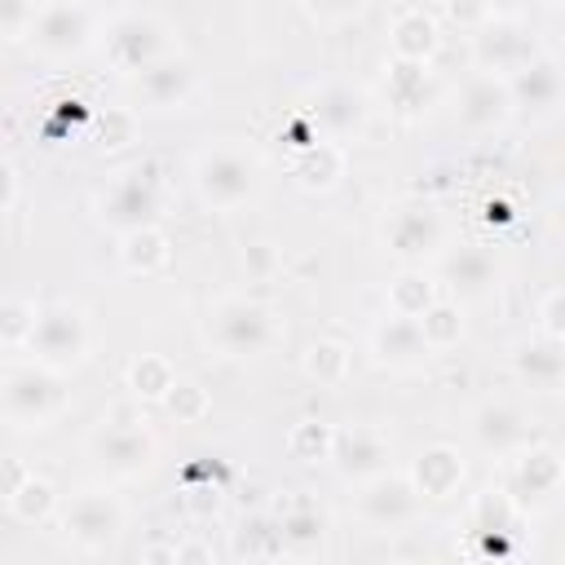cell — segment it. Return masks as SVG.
Wrapping results in <instances>:
<instances>
[{"mask_svg":"<svg viewBox=\"0 0 565 565\" xmlns=\"http://www.w3.org/2000/svg\"><path fill=\"white\" fill-rule=\"evenodd\" d=\"M265 181V163L252 146L243 141H212L190 159V185L194 199L212 212H230L243 207L247 199H256Z\"/></svg>","mask_w":565,"mask_h":565,"instance_id":"1","label":"cell"},{"mask_svg":"<svg viewBox=\"0 0 565 565\" xmlns=\"http://www.w3.org/2000/svg\"><path fill=\"white\" fill-rule=\"evenodd\" d=\"M203 331H207V344L221 353V358H260L278 344L282 335V318L252 300V296H221L207 305V318H203Z\"/></svg>","mask_w":565,"mask_h":565,"instance_id":"2","label":"cell"},{"mask_svg":"<svg viewBox=\"0 0 565 565\" xmlns=\"http://www.w3.org/2000/svg\"><path fill=\"white\" fill-rule=\"evenodd\" d=\"M159 212H163V172L154 159H137L119 168L97 194V221L115 234L159 225Z\"/></svg>","mask_w":565,"mask_h":565,"instance_id":"3","label":"cell"},{"mask_svg":"<svg viewBox=\"0 0 565 565\" xmlns=\"http://www.w3.org/2000/svg\"><path fill=\"white\" fill-rule=\"evenodd\" d=\"M0 402H4V419L13 428H44L49 419H57L71 402L66 375L40 362H13L4 366L0 380Z\"/></svg>","mask_w":565,"mask_h":565,"instance_id":"4","label":"cell"},{"mask_svg":"<svg viewBox=\"0 0 565 565\" xmlns=\"http://www.w3.org/2000/svg\"><path fill=\"white\" fill-rule=\"evenodd\" d=\"M102 31H106L102 9L79 0H49V4H35L26 44L40 57H79L102 40Z\"/></svg>","mask_w":565,"mask_h":565,"instance_id":"5","label":"cell"},{"mask_svg":"<svg viewBox=\"0 0 565 565\" xmlns=\"http://www.w3.org/2000/svg\"><path fill=\"white\" fill-rule=\"evenodd\" d=\"M102 44H106V57L128 71V75H141L150 71L154 62L172 57V31L159 13L150 9H115L106 18V31H102Z\"/></svg>","mask_w":565,"mask_h":565,"instance_id":"6","label":"cell"},{"mask_svg":"<svg viewBox=\"0 0 565 565\" xmlns=\"http://www.w3.org/2000/svg\"><path fill=\"white\" fill-rule=\"evenodd\" d=\"M380 238L402 269H424V260H437L446 247V216L424 199H406L384 212Z\"/></svg>","mask_w":565,"mask_h":565,"instance_id":"7","label":"cell"},{"mask_svg":"<svg viewBox=\"0 0 565 565\" xmlns=\"http://www.w3.org/2000/svg\"><path fill=\"white\" fill-rule=\"evenodd\" d=\"M88 344H93V327H88V313L71 300H53L40 309V322H35V335L26 344L31 362L40 366H53V371H71L88 358Z\"/></svg>","mask_w":565,"mask_h":565,"instance_id":"8","label":"cell"},{"mask_svg":"<svg viewBox=\"0 0 565 565\" xmlns=\"http://www.w3.org/2000/svg\"><path fill=\"white\" fill-rule=\"evenodd\" d=\"M62 534L79 552H106L124 534V503L110 490H97V486L93 490H79L62 508Z\"/></svg>","mask_w":565,"mask_h":565,"instance_id":"9","label":"cell"},{"mask_svg":"<svg viewBox=\"0 0 565 565\" xmlns=\"http://www.w3.org/2000/svg\"><path fill=\"white\" fill-rule=\"evenodd\" d=\"M88 455L97 459L102 472L128 481V477H141V472L154 468L159 441H154V433L146 424H110V419H102L93 428V437H88Z\"/></svg>","mask_w":565,"mask_h":565,"instance_id":"10","label":"cell"},{"mask_svg":"<svg viewBox=\"0 0 565 565\" xmlns=\"http://www.w3.org/2000/svg\"><path fill=\"white\" fill-rule=\"evenodd\" d=\"M472 57H477V71H490V75H516L525 62L539 57V44L525 26H516V13H499L490 9V18L472 31Z\"/></svg>","mask_w":565,"mask_h":565,"instance_id":"11","label":"cell"},{"mask_svg":"<svg viewBox=\"0 0 565 565\" xmlns=\"http://www.w3.org/2000/svg\"><path fill=\"white\" fill-rule=\"evenodd\" d=\"M499 486H503V494H508L516 508L543 503V499H552V494L565 486V463H561V455H556L552 446H534V441H530V446H521L516 455L503 459Z\"/></svg>","mask_w":565,"mask_h":565,"instance_id":"12","label":"cell"},{"mask_svg":"<svg viewBox=\"0 0 565 565\" xmlns=\"http://www.w3.org/2000/svg\"><path fill=\"white\" fill-rule=\"evenodd\" d=\"M424 512V494L415 490L411 472H384L358 486V521L371 530H402Z\"/></svg>","mask_w":565,"mask_h":565,"instance_id":"13","label":"cell"},{"mask_svg":"<svg viewBox=\"0 0 565 565\" xmlns=\"http://www.w3.org/2000/svg\"><path fill=\"white\" fill-rule=\"evenodd\" d=\"M366 115H371L366 93L353 88L349 79H327V84H318V93H313L309 106H305V119H309V124L318 128V137H327V141L358 137V132L366 128Z\"/></svg>","mask_w":565,"mask_h":565,"instance_id":"14","label":"cell"},{"mask_svg":"<svg viewBox=\"0 0 565 565\" xmlns=\"http://www.w3.org/2000/svg\"><path fill=\"white\" fill-rule=\"evenodd\" d=\"M512 115H516V106H512V88H508L503 75L472 71L459 84V97H455L459 128H468V132H499Z\"/></svg>","mask_w":565,"mask_h":565,"instance_id":"15","label":"cell"},{"mask_svg":"<svg viewBox=\"0 0 565 565\" xmlns=\"http://www.w3.org/2000/svg\"><path fill=\"white\" fill-rule=\"evenodd\" d=\"M331 468L344 477V481H375L384 472H393V441L371 428V424H349V428H335V450H331Z\"/></svg>","mask_w":565,"mask_h":565,"instance_id":"16","label":"cell"},{"mask_svg":"<svg viewBox=\"0 0 565 565\" xmlns=\"http://www.w3.org/2000/svg\"><path fill=\"white\" fill-rule=\"evenodd\" d=\"M508 362L516 371V380H525L530 388H543V393H565V344L534 331V335H521L508 344Z\"/></svg>","mask_w":565,"mask_h":565,"instance_id":"17","label":"cell"},{"mask_svg":"<svg viewBox=\"0 0 565 565\" xmlns=\"http://www.w3.org/2000/svg\"><path fill=\"white\" fill-rule=\"evenodd\" d=\"M371 358L388 371H415L433 358L424 331L415 318H397V313H384L375 327H371Z\"/></svg>","mask_w":565,"mask_h":565,"instance_id":"18","label":"cell"},{"mask_svg":"<svg viewBox=\"0 0 565 565\" xmlns=\"http://www.w3.org/2000/svg\"><path fill=\"white\" fill-rule=\"evenodd\" d=\"M472 441L486 450V455H494V459H508V455H516L521 446H530V419H525V411L521 406H512V402H481L477 411H472Z\"/></svg>","mask_w":565,"mask_h":565,"instance_id":"19","label":"cell"},{"mask_svg":"<svg viewBox=\"0 0 565 565\" xmlns=\"http://www.w3.org/2000/svg\"><path fill=\"white\" fill-rule=\"evenodd\" d=\"M512 88V106L525 115H547L561 106L565 97V62L552 53H539L534 62H525L516 75H508Z\"/></svg>","mask_w":565,"mask_h":565,"instance_id":"20","label":"cell"},{"mask_svg":"<svg viewBox=\"0 0 565 565\" xmlns=\"http://www.w3.org/2000/svg\"><path fill=\"white\" fill-rule=\"evenodd\" d=\"M137 93L150 110H181L199 93V71L185 53H172V57H163L137 75Z\"/></svg>","mask_w":565,"mask_h":565,"instance_id":"21","label":"cell"},{"mask_svg":"<svg viewBox=\"0 0 565 565\" xmlns=\"http://www.w3.org/2000/svg\"><path fill=\"white\" fill-rule=\"evenodd\" d=\"M406 472H411V481H415V490H419L424 499H450V494H459V486H463V477H468V463H463L459 446L433 441V446H424V450L411 459Z\"/></svg>","mask_w":565,"mask_h":565,"instance_id":"22","label":"cell"},{"mask_svg":"<svg viewBox=\"0 0 565 565\" xmlns=\"http://www.w3.org/2000/svg\"><path fill=\"white\" fill-rule=\"evenodd\" d=\"M388 49L402 62H428L441 49V22L424 4H402L388 22Z\"/></svg>","mask_w":565,"mask_h":565,"instance_id":"23","label":"cell"},{"mask_svg":"<svg viewBox=\"0 0 565 565\" xmlns=\"http://www.w3.org/2000/svg\"><path fill=\"white\" fill-rule=\"evenodd\" d=\"M499 282V265L486 247H459L441 256V287L455 291V300H481Z\"/></svg>","mask_w":565,"mask_h":565,"instance_id":"24","label":"cell"},{"mask_svg":"<svg viewBox=\"0 0 565 565\" xmlns=\"http://www.w3.org/2000/svg\"><path fill=\"white\" fill-rule=\"evenodd\" d=\"M344 168H349V154H344V146L340 141H313V146H300L296 154H291V181L300 185V190H309V194H327V190H335L340 185V177H344Z\"/></svg>","mask_w":565,"mask_h":565,"instance_id":"25","label":"cell"},{"mask_svg":"<svg viewBox=\"0 0 565 565\" xmlns=\"http://www.w3.org/2000/svg\"><path fill=\"white\" fill-rule=\"evenodd\" d=\"M278 530H282L287 556H313L327 539V512L313 499L291 494L287 503H278Z\"/></svg>","mask_w":565,"mask_h":565,"instance_id":"26","label":"cell"},{"mask_svg":"<svg viewBox=\"0 0 565 565\" xmlns=\"http://www.w3.org/2000/svg\"><path fill=\"white\" fill-rule=\"evenodd\" d=\"M384 97H388V106L397 115H419L433 102V71H428V62L388 57V66H384Z\"/></svg>","mask_w":565,"mask_h":565,"instance_id":"27","label":"cell"},{"mask_svg":"<svg viewBox=\"0 0 565 565\" xmlns=\"http://www.w3.org/2000/svg\"><path fill=\"white\" fill-rule=\"evenodd\" d=\"M115 256H119V265H124L128 274L150 278V274H163V269L172 265V238H168L163 225H141V230L119 234Z\"/></svg>","mask_w":565,"mask_h":565,"instance_id":"28","label":"cell"},{"mask_svg":"<svg viewBox=\"0 0 565 565\" xmlns=\"http://www.w3.org/2000/svg\"><path fill=\"white\" fill-rule=\"evenodd\" d=\"M516 516L521 508L503 494V486H486L477 499H472V534L481 547H499L503 539L516 534Z\"/></svg>","mask_w":565,"mask_h":565,"instance_id":"29","label":"cell"},{"mask_svg":"<svg viewBox=\"0 0 565 565\" xmlns=\"http://www.w3.org/2000/svg\"><path fill=\"white\" fill-rule=\"evenodd\" d=\"M300 371L305 380H313L318 388H340L349 375H353V349L335 335H318L305 344L300 353Z\"/></svg>","mask_w":565,"mask_h":565,"instance_id":"30","label":"cell"},{"mask_svg":"<svg viewBox=\"0 0 565 565\" xmlns=\"http://www.w3.org/2000/svg\"><path fill=\"white\" fill-rule=\"evenodd\" d=\"M384 300H388V313L419 322V318L441 300V282H437L433 274H424V269H397V274L388 278Z\"/></svg>","mask_w":565,"mask_h":565,"instance_id":"31","label":"cell"},{"mask_svg":"<svg viewBox=\"0 0 565 565\" xmlns=\"http://www.w3.org/2000/svg\"><path fill=\"white\" fill-rule=\"evenodd\" d=\"M234 552L238 561L247 565H269L278 561L287 547H282V530H278V516H247L238 530H234Z\"/></svg>","mask_w":565,"mask_h":565,"instance_id":"32","label":"cell"},{"mask_svg":"<svg viewBox=\"0 0 565 565\" xmlns=\"http://www.w3.org/2000/svg\"><path fill=\"white\" fill-rule=\"evenodd\" d=\"M177 380L181 375L163 353H141L128 362V397H137V402H163Z\"/></svg>","mask_w":565,"mask_h":565,"instance_id":"33","label":"cell"},{"mask_svg":"<svg viewBox=\"0 0 565 565\" xmlns=\"http://www.w3.org/2000/svg\"><path fill=\"white\" fill-rule=\"evenodd\" d=\"M331 450H335V424L300 419L287 428V455L296 463H331Z\"/></svg>","mask_w":565,"mask_h":565,"instance_id":"34","label":"cell"},{"mask_svg":"<svg viewBox=\"0 0 565 565\" xmlns=\"http://www.w3.org/2000/svg\"><path fill=\"white\" fill-rule=\"evenodd\" d=\"M4 503H9V512H13L22 525H35V521H49V516L57 512V490H53L49 477H35V472H31V481L18 486L13 494H4Z\"/></svg>","mask_w":565,"mask_h":565,"instance_id":"35","label":"cell"},{"mask_svg":"<svg viewBox=\"0 0 565 565\" xmlns=\"http://www.w3.org/2000/svg\"><path fill=\"white\" fill-rule=\"evenodd\" d=\"M40 309L31 296H4L0 305V344L4 349H26L31 335H35V322H40Z\"/></svg>","mask_w":565,"mask_h":565,"instance_id":"36","label":"cell"},{"mask_svg":"<svg viewBox=\"0 0 565 565\" xmlns=\"http://www.w3.org/2000/svg\"><path fill=\"white\" fill-rule=\"evenodd\" d=\"M419 331H424V340H428L433 353L455 349V344L463 340V309H459V300H446V296H441V300L419 318Z\"/></svg>","mask_w":565,"mask_h":565,"instance_id":"37","label":"cell"},{"mask_svg":"<svg viewBox=\"0 0 565 565\" xmlns=\"http://www.w3.org/2000/svg\"><path fill=\"white\" fill-rule=\"evenodd\" d=\"M177 424H199V419H207V411H212V397H207V388L199 384V380H177L172 384V393L159 402Z\"/></svg>","mask_w":565,"mask_h":565,"instance_id":"38","label":"cell"},{"mask_svg":"<svg viewBox=\"0 0 565 565\" xmlns=\"http://www.w3.org/2000/svg\"><path fill=\"white\" fill-rule=\"evenodd\" d=\"M93 141L102 150H119L128 141H137V115L124 110V106H106L97 119H93Z\"/></svg>","mask_w":565,"mask_h":565,"instance_id":"39","label":"cell"},{"mask_svg":"<svg viewBox=\"0 0 565 565\" xmlns=\"http://www.w3.org/2000/svg\"><path fill=\"white\" fill-rule=\"evenodd\" d=\"M539 331L565 344V287L543 291V300H539Z\"/></svg>","mask_w":565,"mask_h":565,"instance_id":"40","label":"cell"},{"mask_svg":"<svg viewBox=\"0 0 565 565\" xmlns=\"http://www.w3.org/2000/svg\"><path fill=\"white\" fill-rule=\"evenodd\" d=\"M243 269L252 278H269L278 269V252L269 243H243Z\"/></svg>","mask_w":565,"mask_h":565,"instance_id":"41","label":"cell"},{"mask_svg":"<svg viewBox=\"0 0 565 565\" xmlns=\"http://www.w3.org/2000/svg\"><path fill=\"white\" fill-rule=\"evenodd\" d=\"M185 508H190L194 516H207V512H216V508H221V486H216V481H203V486H185Z\"/></svg>","mask_w":565,"mask_h":565,"instance_id":"42","label":"cell"},{"mask_svg":"<svg viewBox=\"0 0 565 565\" xmlns=\"http://www.w3.org/2000/svg\"><path fill=\"white\" fill-rule=\"evenodd\" d=\"M177 565H216L212 556V543L207 539H177Z\"/></svg>","mask_w":565,"mask_h":565,"instance_id":"43","label":"cell"},{"mask_svg":"<svg viewBox=\"0 0 565 565\" xmlns=\"http://www.w3.org/2000/svg\"><path fill=\"white\" fill-rule=\"evenodd\" d=\"M18 199H22V177H18V168L4 159V216L18 212Z\"/></svg>","mask_w":565,"mask_h":565,"instance_id":"44","label":"cell"},{"mask_svg":"<svg viewBox=\"0 0 565 565\" xmlns=\"http://www.w3.org/2000/svg\"><path fill=\"white\" fill-rule=\"evenodd\" d=\"M106 419H110V424H146V419H141V402H137V397L115 402V406L106 411Z\"/></svg>","mask_w":565,"mask_h":565,"instance_id":"45","label":"cell"},{"mask_svg":"<svg viewBox=\"0 0 565 565\" xmlns=\"http://www.w3.org/2000/svg\"><path fill=\"white\" fill-rule=\"evenodd\" d=\"M31 481V472L22 468V459H4V494H13L18 486H26Z\"/></svg>","mask_w":565,"mask_h":565,"instance_id":"46","label":"cell"},{"mask_svg":"<svg viewBox=\"0 0 565 565\" xmlns=\"http://www.w3.org/2000/svg\"><path fill=\"white\" fill-rule=\"evenodd\" d=\"M146 565H177V543H154V547H146Z\"/></svg>","mask_w":565,"mask_h":565,"instance_id":"47","label":"cell"},{"mask_svg":"<svg viewBox=\"0 0 565 565\" xmlns=\"http://www.w3.org/2000/svg\"><path fill=\"white\" fill-rule=\"evenodd\" d=\"M309 13H313V18H358L362 4H358V0H353V4H335V9H322V4H318V9H309Z\"/></svg>","mask_w":565,"mask_h":565,"instance_id":"48","label":"cell"},{"mask_svg":"<svg viewBox=\"0 0 565 565\" xmlns=\"http://www.w3.org/2000/svg\"><path fill=\"white\" fill-rule=\"evenodd\" d=\"M552 216H556V225H561V230H565V190H561V194H556V207H552Z\"/></svg>","mask_w":565,"mask_h":565,"instance_id":"49","label":"cell"},{"mask_svg":"<svg viewBox=\"0 0 565 565\" xmlns=\"http://www.w3.org/2000/svg\"><path fill=\"white\" fill-rule=\"evenodd\" d=\"M388 565H424V561H415V556H397V561H388Z\"/></svg>","mask_w":565,"mask_h":565,"instance_id":"50","label":"cell"},{"mask_svg":"<svg viewBox=\"0 0 565 565\" xmlns=\"http://www.w3.org/2000/svg\"><path fill=\"white\" fill-rule=\"evenodd\" d=\"M552 18H556V22H565V4H552Z\"/></svg>","mask_w":565,"mask_h":565,"instance_id":"51","label":"cell"}]
</instances>
